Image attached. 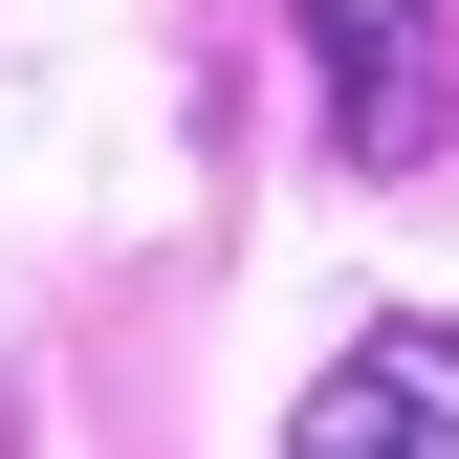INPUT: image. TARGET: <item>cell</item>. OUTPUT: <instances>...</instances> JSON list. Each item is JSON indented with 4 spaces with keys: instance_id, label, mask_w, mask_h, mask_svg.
I'll return each mask as SVG.
<instances>
[{
    "instance_id": "obj_3",
    "label": "cell",
    "mask_w": 459,
    "mask_h": 459,
    "mask_svg": "<svg viewBox=\"0 0 459 459\" xmlns=\"http://www.w3.org/2000/svg\"><path fill=\"white\" fill-rule=\"evenodd\" d=\"M284 459H437V437H416V416H394V394H372V351H351V372H328V394H307V437H284Z\"/></svg>"
},
{
    "instance_id": "obj_1",
    "label": "cell",
    "mask_w": 459,
    "mask_h": 459,
    "mask_svg": "<svg viewBox=\"0 0 459 459\" xmlns=\"http://www.w3.org/2000/svg\"><path fill=\"white\" fill-rule=\"evenodd\" d=\"M328 88H351V153H437V0H307Z\"/></svg>"
},
{
    "instance_id": "obj_2",
    "label": "cell",
    "mask_w": 459,
    "mask_h": 459,
    "mask_svg": "<svg viewBox=\"0 0 459 459\" xmlns=\"http://www.w3.org/2000/svg\"><path fill=\"white\" fill-rule=\"evenodd\" d=\"M372 394H394L437 459H459V328H437V307H416V328H372Z\"/></svg>"
}]
</instances>
